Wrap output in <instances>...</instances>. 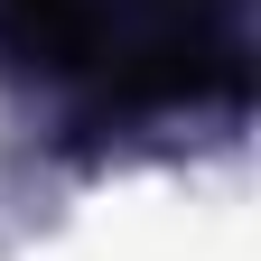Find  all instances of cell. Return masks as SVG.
I'll return each instance as SVG.
<instances>
[{"label":"cell","instance_id":"obj_1","mask_svg":"<svg viewBox=\"0 0 261 261\" xmlns=\"http://www.w3.org/2000/svg\"><path fill=\"white\" fill-rule=\"evenodd\" d=\"M0 65L103 103L243 93V0H0Z\"/></svg>","mask_w":261,"mask_h":261}]
</instances>
